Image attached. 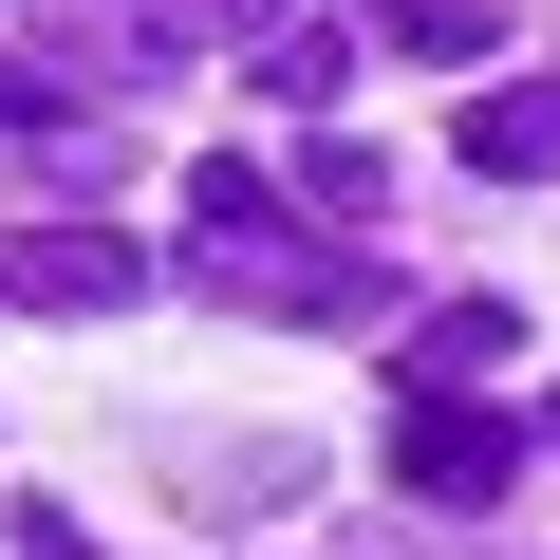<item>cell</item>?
<instances>
[{
    "label": "cell",
    "mask_w": 560,
    "mask_h": 560,
    "mask_svg": "<svg viewBox=\"0 0 560 560\" xmlns=\"http://www.w3.org/2000/svg\"><path fill=\"white\" fill-rule=\"evenodd\" d=\"M393 486H411V504H504V486H523V430H504L486 393H411V430H393Z\"/></svg>",
    "instance_id": "3"
},
{
    "label": "cell",
    "mask_w": 560,
    "mask_h": 560,
    "mask_svg": "<svg viewBox=\"0 0 560 560\" xmlns=\"http://www.w3.org/2000/svg\"><path fill=\"white\" fill-rule=\"evenodd\" d=\"M541 448H560V393H541Z\"/></svg>",
    "instance_id": "11"
},
{
    "label": "cell",
    "mask_w": 560,
    "mask_h": 560,
    "mask_svg": "<svg viewBox=\"0 0 560 560\" xmlns=\"http://www.w3.org/2000/svg\"><path fill=\"white\" fill-rule=\"evenodd\" d=\"M467 168H486V187H541V168H560V75L467 94Z\"/></svg>",
    "instance_id": "4"
},
{
    "label": "cell",
    "mask_w": 560,
    "mask_h": 560,
    "mask_svg": "<svg viewBox=\"0 0 560 560\" xmlns=\"http://www.w3.org/2000/svg\"><path fill=\"white\" fill-rule=\"evenodd\" d=\"M504 337H523L504 300H430V318H411V393H467V374H486Z\"/></svg>",
    "instance_id": "6"
},
{
    "label": "cell",
    "mask_w": 560,
    "mask_h": 560,
    "mask_svg": "<svg viewBox=\"0 0 560 560\" xmlns=\"http://www.w3.org/2000/svg\"><path fill=\"white\" fill-rule=\"evenodd\" d=\"M187 280H206V300H243V318H300V337L374 300L355 243L280 187V168H243V150H206V168H187Z\"/></svg>",
    "instance_id": "1"
},
{
    "label": "cell",
    "mask_w": 560,
    "mask_h": 560,
    "mask_svg": "<svg viewBox=\"0 0 560 560\" xmlns=\"http://www.w3.org/2000/svg\"><path fill=\"white\" fill-rule=\"evenodd\" d=\"M337 75H355V38H337V20H280V38H261V94H280V113H318Z\"/></svg>",
    "instance_id": "10"
},
{
    "label": "cell",
    "mask_w": 560,
    "mask_h": 560,
    "mask_svg": "<svg viewBox=\"0 0 560 560\" xmlns=\"http://www.w3.org/2000/svg\"><path fill=\"white\" fill-rule=\"evenodd\" d=\"M374 38H393V57H486L504 0H374Z\"/></svg>",
    "instance_id": "9"
},
{
    "label": "cell",
    "mask_w": 560,
    "mask_h": 560,
    "mask_svg": "<svg viewBox=\"0 0 560 560\" xmlns=\"http://www.w3.org/2000/svg\"><path fill=\"white\" fill-rule=\"evenodd\" d=\"M280 187H300V206H318L337 243H374V224H393V187H374V150H337V131H318L300 168H280Z\"/></svg>",
    "instance_id": "7"
},
{
    "label": "cell",
    "mask_w": 560,
    "mask_h": 560,
    "mask_svg": "<svg viewBox=\"0 0 560 560\" xmlns=\"http://www.w3.org/2000/svg\"><path fill=\"white\" fill-rule=\"evenodd\" d=\"M131 243L94 224V206H57V224H0V318H131Z\"/></svg>",
    "instance_id": "2"
},
{
    "label": "cell",
    "mask_w": 560,
    "mask_h": 560,
    "mask_svg": "<svg viewBox=\"0 0 560 560\" xmlns=\"http://www.w3.org/2000/svg\"><path fill=\"white\" fill-rule=\"evenodd\" d=\"M300 504V448H243V467H187V523H280Z\"/></svg>",
    "instance_id": "8"
},
{
    "label": "cell",
    "mask_w": 560,
    "mask_h": 560,
    "mask_svg": "<svg viewBox=\"0 0 560 560\" xmlns=\"http://www.w3.org/2000/svg\"><path fill=\"white\" fill-rule=\"evenodd\" d=\"M280 20H300V0H131V57H224V38L261 57Z\"/></svg>",
    "instance_id": "5"
}]
</instances>
